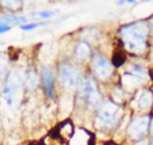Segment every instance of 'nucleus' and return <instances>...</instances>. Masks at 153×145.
<instances>
[{
    "instance_id": "nucleus-11",
    "label": "nucleus",
    "mask_w": 153,
    "mask_h": 145,
    "mask_svg": "<svg viewBox=\"0 0 153 145\" xmlns=\"http://www.w3.org/2000/svg\"><path fill=\"white\" fill-rule=\"evenodd\" d=\"M29 19L25 16H19V14H14V13H8V14H1L0 16V23L7 24L12 28L14 26H20L25 23H27Z\"/></svg>"
},
{
    "instance_id": "nucleus-10",
    "label": "nucleus",
    "mask_w": 153,
    "mask_h": 145,
    "mask_svg": "<svg viewBox=\"0 0 153 145\" xmlns=\"http://www.w3.org/2000/svg\"><path fill=\"white\" fill-rule=\"evenodd\" d=\"M149 123H151V121H149L148 116H140V117L134 119L130 122L129 127H128L129 137L131 139H140V138H142L147 133V131L149 128Z\"/></svg>"
},
{
    "instance_id": "nucleus-15",
    "label": "nucleus",
    "mask_w": 153,
    "mask_h": 145,
    "mask_svg": "<svg viewBox=\"0 0 153 145\" xmlns=\"http://www.w3.org/2000/svg\"><path fill=\"white\" fill-rule=\"evenodd\" d=\"M128 72H129L130 74H133L140 83H143V81H146V80L148 79L147 71H146L142 66H140V65H135V64L131 65V66L129 67Z\"/></svg>"
},
{
    "instance_id": "nucleus-23",
    "label": "nucleus",
    "mask_w": 153,
    "mask_h": 145,
    "mask_svg": "<svg viewBox=\"0 0 153 145\" xmlns=\"http://www.w3.org/2000/svg\"><path fill=\"white\" fill-rule=\"evenodd\" d=\"M149 28H151V30L153 31V17L149 19Z\"/></svg>"
},
{
    "instance_id": "nucleus-3",
    "label": "nucleus",
    "mask_w": 153,
    "mask_h": 145,
    "mask_svg": "<svg viewBox=\"0 0 153 145\" xmlns=\"http://www.w3.org/2000/svg\"><path fill=\"white\" fill-rule=\"evenodd\" d=\"M78 104H84L90 109H98L103 103V96L96 78L90 74H82L74 91Z\"/></svg>"
},
{
    "instance_id": "nucleus-14",
    "label": "nucleus",
    "mask_w": 153,
    "mask_h": 145,
    "mask_svg": "<svg viewBox=\"0 0 153 145\" xmlns=\"http://www.w3.org/2000/svg\"><path fill=\"white\" fill-rule=\"evenodd\" d=\"M23 2L20 0H0V8L8 11L10 13H14L22 10Z\"/></svg>"
},
{
    "instance_id": "nucleus-1",
    "label": "nucleus",
    "mask_w": 153,
    "mask_h": 145,
    "mask_svg": "<svg viewBox=\"0 0 153 145\" xmlns=\"http://www.w3.org/2000/svg\"><path fill=\"white\" fill-rule=\"evenodd\" d=\"M24 93V70L19 66H12L1 86L0 101L7 110H14Z\"/></svg>"
},
{
    "instance_id": "nucleus-5",
    "label": "nucleus",
    "mask_w": 153,
    "mask_h": 145,
    "mask_svg": "<svg viewBox=\"0 0 153 145\" xmlns=\"http://www.w3.org/2000/svg\"><path fill=\"white\" fill-rule=\"evenodd\" d=\"M121 115V107L115 101H104L99 108L97 109L96 115V126L100 129H109L112 128Z\"/></svg>"
},
{
    "instance_id": "nucleus-9",
    "label": "nucleus",
    "mask_w": 153,
    "mask_h": 145,
    "mask_svg": "<svg viewBox=\"0 0 153 145\" xmlns=\"http://www.w3.org/2000/svg\"><path fill=\"white\" fill-rule=\"evenodd\" d=\"M93 55V49L90 42L85 40H79L73 47V60L78 64H84L90 61Z\"/></svg>"
},
{
    "instance_id": "nucleus-7",
    "label": "nucleus",
    "mask_w": 153,
    "mask_h": 145,
    "mask_svg": "<svg viewBox=\"0 0 153 145\" xmlns=\"http://www.w3.org/2000/svg\"><path fill=\"white\" fill-rule=\"evenodd\" d=\"M41 87L48 99H54L56 96V75L53 68L48 65H42L39 70Z\"/></svg>"
},
{
    "instance_id": "nucleus-27",
    "label": "nucleus",
    "mask_w": 153,
    "mask_h": 145,
    "mask_svg": "<svg viewBox=\"0 0 153 145\" xmlns=\"http://www.w3.org/2000/svg\"><path fill=\"white\" fill-rule=\"evenodd\" d=\"M0 44H1V43H0Z\"/></svg>"
},
{
    "instance_id": "nucleus-21",
    "label": "nucleus",
    "mask_w": 153,
    "mask_h": 145,
    "mask_svg": "<svg viewBox=\"0 0 153 145\" xmlns=\"http://www.w3.org/2000/svg\"><path fill=\"white\" fill-rule=\"evenodd\" d=\"M135 145H147V140H145V139L143 140H139Z\"/></svg>"
},
{
    "instance_id": "nucleus-4",
    "label": "nucleus",
    "mask_w": 153,
    "mask_h": 145,
    "mask_svg": "<svg viewBox=\"0 0 153 145\" xmlns=\"http://www.w3.org/2000/svg\"><path fill=\"white\" fill-rule=\"evenodd\" d=\"M82 77L81 65L73 59H62L56 65L57 84L65 93H74L76 85Z\"/></svg>"
},
{
    "instance_id": "nucleus-24",
    "label": "nucleus",
    "mask_w": 153,
    "mask_h": 145,
    "mask_svg": "<svg viewBox=\"0 0 153 145\" xmlns=\"http://www.w3.org/2000/svg\"><path fill=\"white\" fill-rule=\"evenodd\" d=\"M20 1H22L23 4H27V2H31L32 0H20Z\"/></svg>"
},
{
    "instance_id": "nucleus-22",
    "label": "nucleus",
    "mask_w": 153,
    "mask_h": 145,
    "mask_svg": "<svg viewBox=\"0 0 153 145\" xmlns=\"http://www.w3.org/2000/svg\"><path fill=\"white\" fill-rule=\"evenodd\" d=\"M135 0H121V1H118L117 4L118 5H122V4H124V2H134Z\"/></svg>"
},
{
    "instance_id": "nucleus-17",
    "label": "nucleus",
    "mask_w": 153,
    "mask_h": 145,
    "mask_svg": "<svg viewBox=\"0 0 153 145\" xmlns=\"http://www.w3.org/2000/svg\"><path fill=\"white\" fill-rule=\"evenodd\" d=\"M49 22L48 20H35V22H27L23 25L19 26V29L22 31H32V30H36L37 28H41V26H44V25H48Z\"/></svg>"
},
{
    "instance_id": "nucleus-12",
    "label": "nucleus",
    "mask_w": 153,
    "mask_h": 145,
    "mask_svg": "<svg viewBox=\"0 0 153 145\" xmlns=\"http://www.w3.org/2000/svg\"><path fill=\"white\" fill-rule=\"evenodd\" d=\"M11 67H12V65H11L10 55H7L4 52H0V90H1V86H2Z\"/></svg>"
},
{
    "instance_id": "nucleus-18",
    "label": "nucleus",
    "mask_w": 153,
    "mask_h": 145,
    "mask_svg": "<svg viewBox=\"0 0 153 145\" xmlns=\"http://www.w3.org/2000/svg\"><path fill=\"white\" fill-rule=\"evenodd\" d=\"M56 14H59L57 10H45V11H38V12H33L31 13L32 17L38 18L39 20H48L51 19L53 17H55Z\"/></svg>"
},
{
    "instance_id": "nucleus-2",
    "label": "nucleus",
    "mask_w": 153,
    "mask_h": 145,
    "mask_svg": "<svg viewBox=\"0 0 153 145\" xmlns=\"http://www.w3.org/2000/svg\"><path fill=\"white\" fill-rule=\"evenodd\" d=\"M120 38L124 49L129 53L140 54L146 50L147 36H148V24L145 20L134 22L121 26Z\"/></svg>"
},
{
    "instance_id": "nucleus-19",
    "label": "nucleus",
    "mask_w": 153,
    "mask_h": 145,
    "mask_svg": "<svg viewBox=\"0 0 153 145\" xmlns=\"http://www.w3.org/2000/svg\"><path fill=\"white\" fill-rule=\"evenodd\" d=\"M112 65L114 66H121L123 62H124V55L123 54H118V53H116L115 55H114V59H112Z\"/></svg>"
},
{
    "instance_id": "nucleus-6",
    "label": "nucleus",
    "mask_w": 153,
    "mask_h": 145,
    "mask_svg": "<svg viewBox=\"0 0 153 145\" xmlns=\"http://www.w3.org/2000/svg\"><path fill=\"white\" fill-rule=\"evenodd\" d=\"M91 74L96 78V80L106 81L114 74V65L112 62L102 53H93L90 60Z\"/></svg>"
},
{
    "instance_id": "nucleus-20",
    "label": "nucleus",
    "mask_w": 153,
    "mask_h": 145,
    "mask_svg": "<svg viewBox=\"0 0 153 145\" xmlns=\"http://www.w3.org/2000/svg\"><path fill=\"white\" fill-rule=\"evenodd\" d=\"M12 29H13L12 26H10L7 24H4V23H0V36L6 34V32H8V31H11Z\"/></svg>"
},
{
    "instance_id": "nucleus-16",
    "label": "nucleus",
    "mask_w": 153,
    "mask_h": 145,
    "mask_svg": "<svg viewBox=\"0 0 153 145\" xmlns=\"http://www.w3.org/2000/svg\"><path fill=\"white\" fill-rule=\"evenodd\" d=\"M152 103H153V93L151 91H148V90H145L140 95V97L137 99L139 108H141V109H148L152 105Z\"/></svg>"
},
{
    "instance_id": "nucleus-13",
    "label": "nucleus",
    "mask_w": 153,
    "mask_h": 145,
    "mask_svg": "<svg viewBox=\"0 0 153 145\" xmlns=\"http://www.w3.org/2000/svg\"><path fill=\"white\" fill-rule=\"evenodd\" d=\"M88 133L87 131L79 128L75 132H73L71 139H69V145H87L88 144Z\"/></svg>"
},
{
    "instance_id": "nucleus-25",
    "label": "nucleus",
    "mask_w": 153,
    "mask_h": 145,
    "mask_svg": "<svg viewBox=\"0 0 153 145\" xmlns=\"http://www.w3.org/2000/svg\"><path fill=\"white\" fill-rule=\"evenodd\" d=\"M149 126H151V129H152V132H153V120H152V122L149 123Z\"/></svg>"
},
{
    "instance_id": "nucleus-26",
    "label": "nucleus",
    "mask_w": 153,
    "mask_h": 145,
    "mask_svg": "<svg viewBox=\"0 0 153 145\" xmlns=\"http://www.w3.org/2000/svg\"><path fill=\"white\" fill-rule=\"evenodd\" d=\"M152 145H153V140H152Z\"/></svg>"
},
{
    "instance_id": "nucleus-8",
    "label": "nucleus",
    "mask_w": 153,
    "mask_h": 145,
    "mask_svg": "<svg viewBox=\"0 0 153 145\" xmlns=\"http://www.w3.org/2000/svg\"><path fill=\"white\" fill-rule=\"evenodd\" d=\"M41 85L39 72L33 64H29L24 70V90L25 93H35Z\"/></svg>"
}]
</instances>
